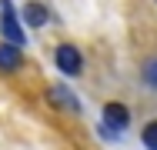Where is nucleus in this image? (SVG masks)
Instances as JSON below:
<instances>
[{"mask_svg":"<svg viewBox=\"0 0 157 150\" xmlns=\"http://www.w3.org/2000/svg\"><path fill=\"white\" fill-rule=\"evenodd\" d=\"M0 33L10 40V43H27V37H24V27H20V20H17V13H13V0H0Z\"/></svg>","mask_w":157,"mask_h":150,"instance_id":"f257e3e1","label":"nucleus"},{"mask_svg":"<svg viewBox=\"0 0 157 150\" xmlns=\"http://www.w3.org/2000/svg\"><path fill=\"white\" fill-rule=\"evenodd\" d=\"M54 63H57V70L67 73V77H77V73L84 70V57H80V50H77L74 43H60L57 54H54Z\"/></svg>","mask_w":157,"mask_h":150,"instance_id":"f03ea898","label":"nucleus"},{"mask_svg":"<svg viewBox=\"0 0 157 150\" xmlns=\"http://www.w3.org/2000/svg\"><path fill=\"white\" fill-rule=\"evenodd\" d=\"M97 133H100L104 140H117V133H121V130H117V127H110L107 120H100V123H97Z\"/></svg>","mask_w":157,"mask_h":150,"instance_id":"1a4fd4ad","label":"nucleus"},{"mask_svg":"<svg viewBox=\"0 0 157 150\" xmlns=\"http://www.w3.org/2000/svg\"><path fill=\"white\" fill-rule=\"evenodd\" d=\"M140 77H144V84L151 90H157V57H151L144 63V70H140Z\"/></svg>","mask_w":157,"mask_h":150,"instance_id":"0eeeda50","label":"nucleus"},{"mask_svg":"<svg viewBox=\"0 0 157 150\" xmlns=\"http://www.w3.org/2000/svg\"><path fill=\"white\" fill-rule=\"evenodd\" d=\"M24 20L30 27H44L47 24V7L44 3H24Z\"/></svg>","mask_w":157,"mask_h":150,"instance_id":"423d86ee","label":"nucleus"},{"mask_svg":"<svg viewBox=\"0 0 157 150\" xmlns=\"http://www.w3.org/2000/svg\"><path fill=\"white\" fill-rule=\"evenodd\" d=\"M24 63V57H20V50H17V43H0V70H7V73H13L17 67Z\"/></svg>","mask_w":157,"mask_h":150,"instance_id":"20e7f679","label":"nucleus"},{"mask_svg":"<svg viewBox=\"0 0 157 150\" xmlns=\"http://www.w3.org/2000/svg\"><path fill=\"white\" fill-rule=\"evenodd\" d=\"M140 140H144V147H147V150H157V120H151V123L144 127Z\"/></svg>","mask_w":157,"mask_h":150,"instance_id":"6e6552de","label":"nucleus"},{"mask_svg":"<svg viewBox=\"0 0 157 150\" xmlns=\"http://www.w3.org/2000/svg\"><path fill=\"white\" fill-rule=\"evenodd\" d=\"M104 120H107L110 127L124 130L127 123H130V110H127L124 103H107V107H104Z\"/></svg>","mask_w":157,"mask_h":150,"instance_id":"39448f33","label":"nucleus"},{"mask_svg":"<svg viewBox=\"0 0 157 150\" xmlns=\"http://www.w3.org/2000/svg\"><path fill=\"white\" fill-rule=\"evenodd\" d=\"M50 103L63 114H80V100L67 84H50Z\"/></svg>","mask_w":157,"mask_h":150,"instance_id":"7ed1b4c3","label":"nucleus"}]
</instances>
